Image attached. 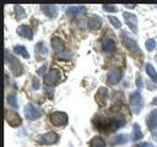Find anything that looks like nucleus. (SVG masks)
<instances>
[{
    "instance_id": "obj_23",
    "label": "nucleus",
    "mask_w": 157,
    "mask_h": 147,
    "mask_svg": "<svg viewBox=\"0 0 157 147\" xmlns=\"http://www.w3.org/2000/svg\"><path fill=\"white\" fill-rule=\"evenodd\" d=\"M13 51H15L16 54H18V55L26 58V59L29 58V54H28L26 47H23V45H15V47H13Z\"/></svg>"
},
{
    "instance_id": "obj_36",
    "label": "nucleus",
    "mask_w": 157,
    "mask_h": 147,
    "mask_svg": "<svg viewBox=\"0 0 157 147\" xmlns=\"http://www.w3.org/2000/svg\"><path fill=\"white\" fill-rule=\"evenodd\" d=\"M153 137L157 140V132H153Z\"/></svg>"
},
{
    "instance_id": "obj_27",
    "label": "nucleus",
    "mask_w": 157,
    "mask_h": 147,
    "mask_svg": "<svg viewBox=\"0 0 157 147\" xmlns=\"http://www.w3.org/2000/svg\"><path fill=\"white\" fill-rule=\"evenodd\" d=\"M108 20H109V22H110L115 28H120V27H121V22H120L117 17H114V16H108Z\"/></svg>"
},
{
    "instance_id": "obj_28",
    "label": "nucleus",
    "mask_w": 157,
    "mask_h": 147,
    "mask_svg": "<svg viewBox=\"0 0 157 147\" xmlns=\"http://www.w3.org/2000/svg\"><path fill=\"white\" fill-rule=\"evenodd\" d=\"M145 47H146L147 50L152 51V50L156 48V40H155V39H147L146 43H145Z\"/></svg>"
},
{
    "instance_id": "obj_10",
    "label": "nucleus",
    "mask_w": 157,
    "mask_h": 147,
    "mask_svg": "<svg viewBox=\"0 0 157 147\" xmlns=\"http://www.w3.org/2000/svg\"><path fill=\"white\" fill-rule=\"evenodd\" d=\"M123 42H124V45H125L128 49H130V50H131V51H134V53L141 54V51H140V48H139L137 43H136L132 38H130V37H124Z\"/></svg>"
},
{
    "instance_id": "obj_5",
    "label": "nucleus",
    "mask_w": 157,
    "mask_h": 147,
    "mask_svg": "<svg viewBox=\"0 0 157 147\" xmlns=\"http://www.w3.org/2000/svg\"><path fill=\"white\" fill-rule=\"evenodd\" d=\"M38 138V142L42 143V145H54L55 142H58L59 137L55 132H45V134H42V135H38L37 136Z\"/></svg>"
},
{
    "instance_id": "obj_9",
    "label": "nucleus",
    "mask_w": 157,
    "mask_h": 147,
    "mask_svg": "<svg viewBox=\"0 0 157 147\" xmlns=\"http://www.w3.org/2000/svg\"><path fill=\"white\" fill-rule=\"evenodd\" d=\"M146 124L151 131H155L157 129V110H153L148 114V116L146 119Z\"/></svg>"
},
{
    "instance_id": "obj_2",
    "label": "nucleus",
    "mask_w": 157,
    "mask_h": 147,
    "mask_svg": "<svg viewBox=\"0 0 157 147\" xmlns=\"http://www.w3.org/2000/svg\"><path fill=\"white\" fill-rule=\"evenodd\" d=\"M5 62H9L10 69L15 76H18L22 74V66H21L20 61L16 58H13L12 55H9L7 49H5Z\"/></svg>"
},
{
    "instance_id": "obj_35",
    "label": "nucleus",
    "mask_w": 157,
    "mask_h": 147,
    "mask_svg": "<svg viewBox=\"0 0 157 147\" xmlns=\"http://www.w3.org/2000/svg\"><path fill=\"white\" fill-rule=\"evenodd\" d=\"M125 6H126V7H130V9H132V7H135V5H128V4H125Z\"/></svg>"
},
{
    "instance_id": "obj_34",
    "label": "nucleus",
    "mask_w": 157,
    "mask_h": 147,
    "mask_svg": "<svg viewBox=\"0 0 157 147\" xmlns=\"http://www.w3.org/2000/svg\"><path fill=\"white\" fill-rule=\"evenodd\" d=\"M152 104H153V105H157V97H155V98L152 99Z\"/></svg>"
},
{
    "instance_id": "obj_16",
    "label": "nucleus",
    "mask_w": 157,
    "mask_h": 147,
    "mask_svg": "<svg viewBox=\"0 0 157 147\" xmlns=\"http://www.w3.org/2000/svg\"><path fill=\"white\" fill-rule=\"evenodd\" d=\"M17 34H20L21 37H25L27 39H32L33 38V32L32 29L26 26V24H21L18 28H17Z\"/></svg>"
},
{
    "instance_id": "obj_17",
    "label": "nucleus",
    "mask_w": 157,
    "mask_h": 147,
    "mask_svg": "<svg viewBox=\"0 0 157 147\" xmlns=\"http://www.w3.org/2000/svg\"><path fill=\"white\" fill-rule=\"evenodd\" d=\"M124 124H125V121H124L123 119H112V120L108 121L107 129H108L110 132H113V131H115L117 129H119L120 126H123Z\"/></svg>"
},
{
    "instance_id": "obj_6",
    "label": "nucleus",
    "mask_w": 157,
    "mask_h": 147,
    "mask_svg": "<svg viewBox=\"0 0 157 147\" xmlns=\"http://www.w3.org/2000/svg\"><path fill=\"white\" fill-rule=\"evenodd\" d=\"M44 77H45L44 81H45L47 85L54 86V85H56V83L59 82V80H60V72H59L58 69H50V70L45 74Z\"/></svg>"
},
{
    "instance_id": "obj_13",
    "label": "nucleus",
    "mask_w": 157,
    "mask_h": 147,
    "mask_svg": "<svg viewBox=\"0 0 157 147\" xmlns=\"http://www.w3.org/2000/svg\"><path fill=\"white\" fill-rule=\"evenodd\" d=\"M101 24H102V18H101L99 16H97V15H92V16L88 18V21H87V26H88V28L92 29V31L98 29V27H99Z\"/></svg>"
},
{
    "instance_id": "obj_22",
    "label": "nucleus",
    "mask_w": 157,
    "mask_h": 147,
    "mask_svg": "<svg viewBox=\"0 0 157 147\" xmlns=\"http://www.w3.org/2000/svg\"><path fill=\"white\" fill-rule=\"evenodd\" d=\"M90 147H105V141L102 137L96 136L90 141Z\"/></svg>"
},
{
    "instance_id": "obj_18",
    "label": "nucleus",
    "mask_w": 157,
    "mask_h": 147,
    "mask_svg": "<svg viewBox=\"0 0 157 147\" xmlns=\"http://www.w3.org/2000/svg\"><path fill=\"white\" fill-rule=\"evenodd\" d=\"M50 45H52V48L54 49V51H59V53L64 51V42H63L60 38H58V37H53V38H52Z\"/></svg>"
},
{
    "instance_id": "obj_33",
    "label": "nucleus",
    "mask_w": 157,
    "mask_h": 147,
    "mask_svg": "<svg viewBox=\"0 0 157 147\" xmlns=\"http://www.w3.org/2000/svg\"><path fill=\"white\" fill-rule=\"evenodd\" d=\"M135 83H136V87L137 88H142V78L141 76H136V80H135Z\"/></svg>"
},
{
    "instance_id": "obj_20",
    "label": "nucleus",
    "mask_w": 157,
    "mask_h": 147,
    "mask_svg": "<svg viewBox=\"0 0 157 147\" xmlns=\"http://www.w3.org/2000/svg\"><path fill=\"white\" fill-rule=\"evenodd\" d=\"M85 10H86L85 6H75V5H72V6H69L66 9V15H69V16L78 15V13H82Z\"/></svg>"
},
{
    "instance_id": "obj_26",
    "label": "nucleus",
    "mask_w": 157,
    "mask_h": 147,
    "mask_svg": "<svg viewBox=\"0 0 157 147\" xmlns=\"http://www.w3.org/2000/svg\"><path fill=\"white\" fill-rule=\"evenodd\" d=\"M15 11H16V17L18 20H21V18H23L26 16L25 15V11H23V7L20 6V5H15Z\"/></svg>"
},
{
    "instance_id": "obj_32",
    "label": "nucleus",
    "mask_w": 157,
    "mask_h": 147,
    "mask_svg": "<svg viewBox=\"0 0 157 147\" xmlns=\"http://www.w3.org/2000/svg\"><path fill=\"white\" fill-rule=\"evenodd\" d=\"M132 147H153V146H152V143H150V142H140V143H137V145H134Z\"/></svg>"
},
{
    "instance_id": "obj_24",
    "label": "nucleus",
    "mask_w": 157,
    "mask_h": 147,
    "mask_svg": "<svg viewBox=\"0 0 157 147\" xmlns=\"http://www.w3.org/2000/svg\"><path fill=\"white\" fill-rule=\"evenodd\" d=\"M146 72H147V75L150 76V78L153 81V82H157V72H156V70L153 69V66L151 65V64H146Z\"/></svg>"
},
{
    "instance_id": "obj_3",
    "label": "nucleus",
    "mask_w": 157,
    "mask_h": 147,
    "mask_svg": "<svg viewBox=\"0 0 157 147\" xmlns=\"http://www.w3.org/2000/svg\"><path fill=\"white\" fill-rule=\"evenodd\" d=\"M23 114L28 120H37L42 116V110L33 104H27L23 109Z\"/></svg>"
},
{
    "instance_id": "obj_11",
    "label": "nucleus",
    "mask_w": 157,
    "mask_h": 147,
    "mask_svg": "<svg viewBox=\"0 0 157 147\" xmlns=\"http://www.w3.org/2000/svg\"><path fill=\"white\" fill-rule=\"evenodd\" d=\"M120 78H121V71H120L119 69H114V70L109 71V74H108V76H107V80H108V82H109L110 85L118 83V82L120 81Z\"/></svg>"
},
{
    "instance_id": "obj_31",
    "label": "nucleus",
    "mask_w": 157,
    "mask_h": 147,
    "mask_svg": "<svg viewBox=\"0 0 157 147\" xmlns=\"http://www.w3.org/2000/svg\"><path fill=\"white\" fill-rule=\"evenodd\" d=\"M39 86H40V82L38 78H33L32 80V87L33 89H39Z\"/></svg>"
},
{
    "instance_id": "obj_30",
    "label": "nucleus",
    "mask_w": 157,
    "mask_h": 147,
    "mask_svg": "<svg viewBox=\"0 0 157 147\" xmlns=\"http://www.w3.org/2000/svg\"><path fill=\"white\" fill-rule=\"evenodd\" d=\"M47 67H48V65L47 64H44L43 66H40L38 70H37V74L39 75V76H42V75H44V72L47 71Z\"/></svg>"
},
{
    "instance_id": "obj_7",
    "label": "nucleus",
    "mask_w": 157,
    "mask_h": 147,
    "mask_svg": "<svg viewBox=\"0 0 157 147\" xmlns=\"http://www.w3.org/2000/svg\"><path fill=\"white\" fill-rule=\"evenodd\" d=\"M5 119H6V123L12 126V127H17L21 125L22 120L20 118V115L16 113V111H9V110H5Z\"/></svg>"
},
{
    "instance_id": "obj_1",
    "label": "nucleus",
    "mask_w": 157,
    "mask_h": 147,
    "mask_svg": "<svg viewBox=\"0 0 157 147\" xmlns=\"http://www.w3.org/2000/svg\"><path fill=\"white\" fill-rule=\"evenodd\" d=\"M130 108L134 114L141 113V110L144 108V99L139 92H135L130 96Z\"/></svg>"
},
{
    "instance_id": "obj_12",
    "label": "nucleus",
    "mask_w": 157,
    "mask_h": 147,
    "mask_svg": "<svg viewBox=\"0 0 157 147\" xmlns=\"http://www.w3.org/2000/svg\"><path fill=\"white\" fill-rule=\"evenodd\" d=\"M128 140H129V138H128V135H125V134H118V135L110 137V138L108 140V143H109L110 146H115V145L125 143V142H128Z\"/></svg>"
},
{
    "instance_id": "obj_14",
    "label": "nucleus",
    "mask_w": 157,
    "mask_h": 147,
    "mask_svg": "<svg viewBox=\"0 0 157 147\" xmlns=\"http://www.w3.org/2000/svg\"><path fill=\"white\" fill-rule=\"evenodd\" d=\"M107 98H108V89L104 88V87H101L96 94V99H97V103L99 105H104L105 102H107Z\"/></svg>"
},
{
    "instance_id": "obj_4",
    "label": "nucleus",
    "mask_w": 157,
    "mask_h": 147,
    "mask_svg": "<svg viewBox=\"0 0 157 147\" xmlns=\"http://www.w3.org/2000/svg\"><path fill=\"white\" fill-rule=\"evenodd\" d=\"M50 121L55 126H64L67 124V115L64 111H54L50 115Z\"/></svg>"
},
{
    "instance_id": "obj_21",
    "label": "nucleus",
    "mask_w": 157,
    "mask_h": 147,
    "mask_svg": "<svg viewBox=\"0 0 157 147\" xmlns=\"http://www.w3.org/2000/svg\"><path fill=\"white\" fill-rule=\"evenodd\" d=\"M102 49L105 53H113L115 49V43L112 39H105L102 42Z\"/></svg>"
},
{
    "instance_id": "obj_8",
    "label": "nucleus",
    "mask_w": 157,
    "mask_h": 147,
    "mask_svg": "<svg viewBox=\"0 0 157 147\" xmlns=\"http://www.w3.org/2000/svg\"><path fill=\"white\" fill-rule=\"evenodd\" d=\"M123 17L125 18V22L128 27L132 31V33H137V17L136 15L131 12H123Z\"/></svg>"
},
{
    "instance_id": "obj_25",
    "label": "nucleus",
    "mask_w": 157,
    "mask_h": 147,
    "mask_svg": "<svg viewBox=\"0 0 157 147\" xmlns=\"http://www.w3.org/2000/svg\"><path fill=\"white\" fill-rule=\"evenodd\" d=\"M7 103H9L10 107H12V108H18L17 98H16L15 94H9V96H7Z\"/></svg>"
},
{
    "instance_id": "obj_19",
    "label": "nucleus",
    "mask_w": 157,
    "mask_h": 147,
    "mask_svg": "<svg viewBox=\"0 0 157 147\" xmlns=\"http://www.w3.org/2000/svg\"><path fill=\"white\" fill-rule=\"evenodd\" d=\"M130 138L132 141H137V140L142 138V132H141V129H140V125L139 124H134L132 125V131H131Z\"/></svg>"
},
{
    "instance_id": "obj_15",
    "label": "nucleus",
    "mask_w": 157,
    "mask_h": 147,
    "mask_svg": "<svg viewBox=\"0 0 157 147\" xmlns=\"http://www.w3.org/2000/svg\"><path fill=\"white\" fill-rule=\"evenodd\" d=\"M40 9H42V11H43L49 18L56 17L58 10H56V6H55V5H40Z\"/></svg>"
},
{
    "instance_id": "obj_29",
    "label": "nucleus",
    "mask_w": 157,
    "mask_h": 147,
    "mask_svg": "<svg viewBox=\"0 0 157 147\" xmlns=\"http://www.w3.org/2000/svg\"><path fill=\"white\" fill-rule=\"evenodd\" d=\"M102 7H103V10L104 11H108V12H115V11H118L117 10V6L115 5H112V4H104V5H102Z\"/></svg>"
}]
</instances>
